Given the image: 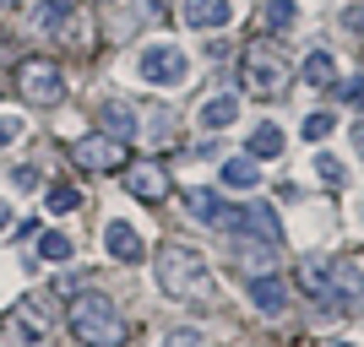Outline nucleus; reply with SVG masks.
<instances>
[{
	"label": "nucleus",
	"mask_w": 364,
	"mask_h": 347,
	"mask_svg": "<svg viewBox=\"0 0 364 347\" xmlns=\"http://www.w3.org/2000/svg\"><path fill=\"white\" fill-rule=\"evenodd\" d=\"M109 6H120V11L109 16V38H131L141 22L164 16V0H109Z\"/></svg>",
	"instance_id": "nucleus-8"
},
{
	"label": "nucleus",
	"mask_w": 364,
	"mask_h": 347,
	"mask_svg": "<svg viewBox=\"0 0 364 347\" xmlns=\"http://www.w3.org/2000/svg\"><path fill=\"white\" fill-rule=\"evenodd\" d=\"M11 184H16V190H38V168H28V163L11 168Z\"/></svg>",
	"instance_id": "nucleus-28"
},
{
	"label": "nucleus",
	"mask_w": 364,
	"mask_h": 347,
	"mask_svg": "<svg viewBox=\"0 0 364 347\" xmlns=\"http://www.w3.org/2000/svg\"><path fill=\"white\" fill-rule=\"evenodd\" d=\"M120 180H125V190H131L136 201H164L168 196V174L158 163H125Z\"/></svg>",
	"instance_id": "nucleus-9"
},
{
	"label": "nucleus",
	"mask_w": 364,
	"mask_h": 347,
	"mask_svg": "<svg viewBox=\"0 0 364 347\" xmlns=\"http://www.w3.org/2000/svg\"><path fill=\"white\" fill-rule=\"evenodd\" d=\"M316 174H321V184H326V190H343V180H348V168L337 163L332 152H321V158H316Z\"/></svg>",
	"instance_id": "nucleus-22"
},
{
	"label": "nucleus",
	"mask_w": 364,
	"mask_h": 347,
	"mask_svg": "<svg viewBox=\"0 0 364 347\" xmlns=\"http://www.w3.org/2000/svg\"><path fill=\"white\" fill-rule=\"evenodd\" d=\"M343 22H348V28H364V6H348V11H343Z\"/></svg>",
	"instance_id": "nucleus-29"
},
{
	"label": "nucleus",
	"mask_w": 364,
	"mask_h": 347,
	"mask_svg": "<svg viewBox=\"0 0 364 347\" xmlns=\"http://www.w3.org/2000/svg\"><path fill=\"white\" fill-rule=\"evenodd\" d=\"M141 76H147L152 87H174V82H185V49L152 44L147 55H141Z\"/></svg>",
	"instance_id": "nucleus-7"
},
{
	"label": "nucleus",
	"mask_w": 364,
	"mask_h": 347,
	"mask_svg": "<svg viewBox=\"0 0 364 347\" xmlns=\"http://www.w3.org/2000/svg\"><path fill=\"white\" fill-rule=\"evenodd\" d=\"M180 16L191 28H228L234 22V0H185Z\"/></svg>",
	"instance_id": "nucleus-12"
},
{
	"label": "nucleus",
	"mask_w": 364,
	"mask_h": 347,
	"mask_svg": "<svg viewBox=\"0 0 364 347\" xmlns=\"http://www.w3.org/2000/svg\"><path fill=\"white\" fill-rule=\"evenodd\" d=\"M16 87H22V98L38 109H55L65 98V71L55 60H22L16 65Z\"/></svg>",
	"instance_id": "nucleus-4"
},
{
	"label": "nucleus",
	"mask_w": 364,
	"mask_h": 347,
	"mask_svg": "<svg viewBox=\"0 0 364 347\" xmlns=\"http://www.w3.org/2000/svg\"><path fill=\"white\" fill-rule=\"evenodd\" d=\"M294 16H299V6H294V0H267L261 22H267V33H277V28H294Z\"/></svg>",
	"instance_id": "nucleus-21"
},
{
	"label": "nucleus",
	"mask_w": 364,
	"mask_h": 347,
	"mask_svg": "<svg viewBox=\"0 0 364 347\" xmlns=\"http://www.w3.org/2000/svg\"><path fill=\"white\" fill-rule=\"evenodd\" d=\"M0 6H11V0H0Z\"/></svg>",
	"instance_id": "nucleus-34"
},
{
	"label": "nucleus",
	"mask_w": 364,
	"mask_h": 347,
	"mask_svg": "<svg viewBox=\"0 0 364 347\" xmlns=\"http://www.w3.org/2000/svg\"><path fill=\"white\" fill-rule=\"evenodd\" d=\"M240 120V98H213V104L201 109V125L207 131H218V125H234Z\"/></svg>",
	"instance_id": "nucleus-20"
},
{
	"label": "nucleus",
	"mask_w": 364,
	"mask_h": 347,
	"mask_svg": "<svg viewBox=\"0 0 364 347\" xmlns=\"http://www.w3.org/2000/svg\"><path fill=\"white\" fill-rule=\"evenodd\" d=\"M337 347H353V342H337Z\"/></svg>",
	"instance_id": "nucleus-33"
},
{
	"label": "nucleus",
	"mask_w": 364,
	"mask_h": 347,
	"mask_svg": "<svg viewBox=\"0 0 364 347\" xmlns=\"http://www.w3.org/2000/svg\"><path fill=\"white\" fill-rule=\"evenodd\" d=\"M65 326H71V336L82 347H120L125 342V320H120V309H114L104 293H82V299H71Z\"/></svg>",
	"instance_id": "nucleus-2"
},
{
	"label": "nucleus",
	"mask_w": 364,
	"mask_h": 347,
	"mask_svg": "<svg viewBox=\"0 0 364 347\" xmlns=\"http://www.w3.org/2000/svg\"><path fill=\"white\" fill-rule=\"evenodd\" d=\"M11 326H16V336H22L28 347H38L49 331H55V304H49L44 293H28V299H22V309L11 315Z\"/></svg>",
	"instance_id": "nucleus-6"
},
{
	"label": "nucleus",
	"mask_w": 364,
	"mask_h": 347,
	"mask_svg": "<svg viewBox=\"0 0 364 347\" xmlns=\"http://www.w3.org/2000/svg\"><path fill=\"white\" fill-rule=\"evenodd\" d=\"M272 255H277V244H267V239L256 244L250 233H240V239H234V266H245L250 277L267 272V266H272Z\"/></svg>",
	"instance_id": "nucleus-15"
},
{
	"label": "nucleus",
	"mask_w": 364,
	"mask_h": 347,
	"mask_svg": "<svg viewBox=\"0 0 364 347\" xmlns=\"http://www.w3.org/2000/svg\"><path fill=\"white\" fill-rule=\"evenodd\" d=\"M353 147H359V152H364V120H359V125H353Z\"/></svg>",
	"instance_id": "nucleus-32"
},
{
	"label": "nucleus",
	"mask_w": 364,
	"mask_h": 347,
	"mask_svg": "<svg viewBox=\"0 0 364 347\" xmlns=\"http://www.w3.org/2000/svg\"><path fill=\"white\" fill-rule=\"evenodd\" d=\"M22 131H28V125L16 120V114H0V152L11 147V141H16V136H22Z\"/></svg>",
	"instance_id": "nucleus-27"
},
{
	"label": "nucleus",
	"mask_w": 364,
	"mask_h": 347,
	"mask_svg": "<svg viewBox=\"0 0 364 347\" xmlns=\"http://www.w3.org/2000/svg\"><path fill=\"white\" fill-rule=\"evenodd\" d=\"M38 255L44 260H71V239H65V233H44V239H38Z\"/></svg>",
	"instance_id": "nucleus-24"
},
{
	"label": "nucleus",
	"mask_w": 364,
	"mask_h": 347,
	"mask_svg": "<svg viewBox=\"0 0 364 347\" xmlns=\"http://www.w3.org/2000/svg\"><path fill=\"white\" fill-rule=\"evenodd\" d=\"M337 98H343V104H353V109H364V76H353V82H337Z\"/></svg>",
	"instance_id": "nucleus-26"
},
{
	"label": "nucleus",
	"mask_w": 364,
	"mask_h": 347,
	"mask_svg": "<svg viewBox=\"0 0 364 347\" xmlns=\"http://www.w3.org/2000/svg\"><path fill=\"white\" fill-rule=\"evenodd\" d=\"M304 82H310V87H337V60L326 49H316V55L304 60Z\"/></svg>",
	"instance_id": "nucleus-18"
},
{
	"label": "nucleus",
	"mask_w": 364,
	"mask_h": 347,
	"mask_svg": "<svg viewBox=\"0 0 364 347\" xmlns=\"http://www.w3.org/2000/svg\"><path fill=\"white\" fill-rule=\"evenodd\" d=\"M98 120H104V136H114V141L136 136V109L125 104V98H109V104L98 109Z\"/></svg>",
	"instance_id": "nucleus-14"
},
{
	"label": "nucleus",
	"mask_w": 364,
	"mask_h": 347,
	"mask_svg": "<svg viewBox=\"0 0 364 347\" xmlns=\"http://www.w3.org/2000/svg\"><path fill=\"white\" fill-rule=\"evenodd\" d=\"M152 272H158V287H164L168 299H213L207 260H201L196 250H185V244H164V250L152 255Z\"/></svg>",
	"instance_id": "nucleus-1"
},
{
	"label": "nucleus",
	"mask_w": 364,
	"mask_h": 347,
	"mask_svg": "<svg viewBox=\"0 0 364 347\" xmlns=\"http://www.w3.org/2000/svg\"><path fill=\"white\" fill-rule=\"evenodd\" d=\"M28 22L38 33H65V22H71V0H38Z\"/></svg>",
	"instance_id": "nucleus-16"
},
{
	"label": "nucleus",
	"mask_w": 364,
	"mask_h": 347,
	"mask_svg": "<svg viewBox=\"0 0 364 347\" xmlns=\"http://www.w3.org/2000/svg\"><path fill=\"white\" fill-rule=\"evenodd\" d=\"M240 233L277 244V239H283V223L272 217V206H267V201H256V206H245V211H240Z\"/></svg>",
	"instance_id": "nucleus-13"
},
{
	"label": "nucleus",
	"mask_w": 364,
	"mask_h": 347,
	"mask_svg": "<svg viewBox=\"0 0 364 347\" xmlns=\"http://www.w3.org/2000/svg\"><path fill=\"white\" fill-rule=\"evenodd\" d=\"M240 82L256 98H277V92L289 87V60H283V49L272 38H256V44H245L240 55Z\"/></svg>",
	"instance_id": "nucleus-3"
},
{
	"label": "nucleus",
	"mask_w": 364,
	"mask_h": 347,
	"mask_svg": "<svg viewBox=\"0 0 364 347\" xmlns=\"http://www.w3.org/2000/svg\"><path fill=\"white\" fill-rule=\"evenodd\" d=\"M71 163L87 168V174H120L131 158H125V141H114V136H82V141H71Z\"/></svg>",
	"instance_id": "nucleus-5"
},
{
	"label": "nucleus",
	"mask_w": 364,
	"mask_h": 347,
	"mask_svg": "<svg viewBox=\"0 0 364 347\" xmlns=\"http://www.w3.org/2000/svg\"><path fill=\"white\" fill-rule=\"evenodd\" d=\"M250 304H256L261 315H283V309H289V282L272 277V272L250 277Z\"/></svg>",
	"instance_id": "nucleus-11"
},
{
	"label": "nucleus",
	"mask_w": 364,
	"mask_h": 347,
	"mask_svg": "<svg viewBox=\"0 0 364 347\" xmlns=\"http://www.w3.org/2000/svg\"><path fill=\"white\" fill-rule=\"evenodd\" d=\"M245 152H250V158H283V131H277L272 120H261L256 131H250V141H245Z\"/></svg>",
	"instance_id": "nucleus-17"
},
{
	"label": "nucleus",
	"mask_w": 364,
	"mask_h": 347,
	"mask_svg": "<svg viewBox=\"0 0 364 347\" xmlns=\"http://www.w3.org/2000/svg\"><path fill=\"white\" fill-rule=\"evenodd\" d=\"M332 131H337L332 114H310V120H304V136H310V141H326Z\"/></svg>",
	"instance_id": "nucleus-25"
},
{
	"label": "nucleus",
	"mask_w": 364,
	"mask_h": 347,
	"mask_svg": "<svg viewBox=\"0 0 364 347\" xmlns=\"http://www.w3.org/2000/svg\"><path fill=\"white\" fill-rule=\"evenodd\" d=\"M76 206H82L76 184H49V211H76Z\"/></svg>",
	"instance_id": "nucleus-23"
},
{
	"label": "nucleus",
	"mask_w": 364,
	"mask_h": 347,
	"mask_svg": "<svg viewBox=\"0 0 364 347\" xmlns=\"http://www.w3.org/2000/svg\"><path fill=\"white\" fill-rule=\"evenodd\" d=\"M261 180V168H256V158L245 152V158H228L223 163V184H234V190H250V184Z\"/></svg>",
	"instance_id": "nucleus-19"
},
{
	"label": "nucleus",
	"mask_w": 364,
	"mask_h": 347,
	"mask_svg": "<svg viewBox=\"0 0 364 347\" xmlns=\"http://www.w3.org/2000/svg\"><path fill=\"white\" fill-rule=\"evenodd\" d=\"M6 228H11V206H6V201H0V233H6Z\"/></svg>",
	"instance_id": "nucleus-31"
},
{
	"label": "nucleus",
	"mask_w": 364,
	"mask_h": 347,
	"mask_svg": "<svg viewBox=\"0 0 364 347\" xmlns=\"http://www.w3.org/2000/svg\"><path fill=\"white\" fill-rule=\"evenodd\" d=\"M104 250H109V260H125V266L147 255V250H141V233L125 223V217H109V228H104Z\"/></svg>",
	"instance_id": "nucleus-10"
},
{
	"label": "nucleus",
	"mask_w": 364,
	"mask_h": 347,
	"mask_svg": "<svg viewBox=\"0 0 364 347\" xmlns=\"http://www.w3.org/2000/svg\"><path fill=\"white\" fill-rule=\"evenodd\" d=\"M191 342L201 347V336H191V331H174V336H168V347H191Z\"/></svg>",
	"instance_id": "nucleus-30"
}]
</instances>
